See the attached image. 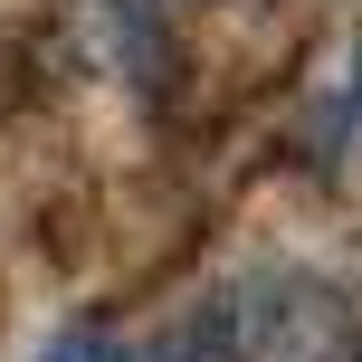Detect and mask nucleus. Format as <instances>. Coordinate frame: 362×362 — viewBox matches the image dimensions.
Here are the masks:
<instances>
[{
	"label": "nucleus",
	"mask_w": 362,
	"mask_h": 362,
	"mask_svg": "<svg viewBox=\"0 0 362 362\" xmlns=\"http://www.w3.org/2000/svg\"><path fill=\"white\" fill-rule=\"evenodd\" d=\"M219 362H362V325L325 276L267 267L219 305Z\"/></svg>",
	"instance_id": "nucleus-1"
},
{
	"label": "nucleus",
	"mask_w": 362,
	"mask_h": 362,
	"mask_svg": "<svg viewBox=\"0 0 362 362\" xmlns=\"http://www.w3.org/2000/svg\"><path fill=\"white\" fill-rule=\"evenodd\" d=\"M95 29H105L115 57H124L134 86L163 95V76H172V0H95Z\"/></svg>",
	"instance_id": "nucleus-2"
}]
</instances>
